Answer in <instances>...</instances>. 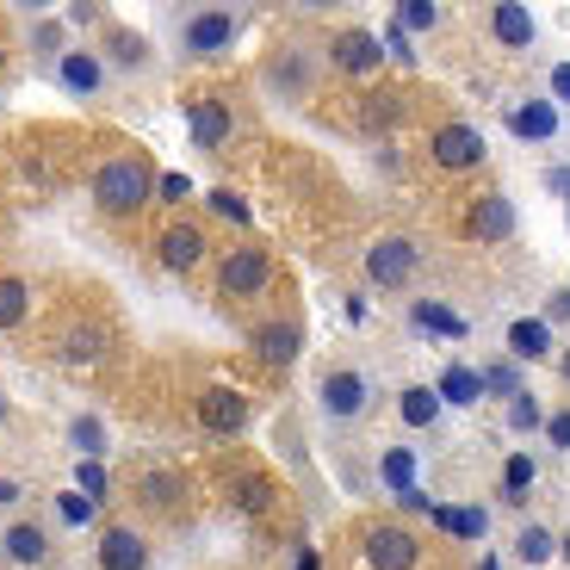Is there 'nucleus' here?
Instances as JSON below:
<instances>
[{
	"mask_svg": "<svg viewBox=\"0 0 570 570\" xmlns=\"http://www.w3.org/2000/svg\"><path fill=\"white\" fill-rule=\"evenodd\" d=\"M509 428H521V434H533V428H546V415H540V403L521 391V397L509 403Z\"/></svg>",
	"mask_w": 570,
	"mask_h": 570,
	"instance_id": "obj_38",
	"label": "nucleus"
},
{
	"mask_svg": "<svg viewBox=\"0 0 570 570\" xmlns=\"http://www.w3.org/2000/svg\"><path fill=\"white\" fill-rule=\"evenodd\" d=\"M434 397L453 403V410H471V403H484V372L465 366V360H453V366H441V379H434Z\"/></svg>",
	"mask_w": 570,
	"mask_h": 570,
	"instance_id": "obj_19",
	"label": "nucleus"
},
{
	"mask_svg": "<svg viewBox=\"0 0 570 570\" xmlns=\"http://www.w3.org/2000/svg\"><path fill=\"white\" fill-rule=\"evenodd\" d=\"M428 156H434V168L465 174V168H484L490 142H484V130H478V125H441V130H434V142H428Z\"/></svg>",
	"mask_w": 570,
	"mask_h": 570,
	"instance_id": "obj_8",
	"label": "nucleus"
},
{
	"mask_svg": "<svg viewBox=\"0 0 570 570\" xmlns=\"http://www.w3.org/2000/svg\"><path fill=\"white\" fill-rule=\"evenodd\" d=\"M379 478L391 484V497H397V490H410L415 484V453H410V446H391V453L379 459Z\"/></svg>",
	"mask_w": 570,
	"mask_h": 570,
	"instance_id": "obj_32",
	"label": "nucleus"
},
{
	"mask_svg": "<svg viewBox=\"0 0 570 570\" xmlns=\"http://www.w3.org/2000/svg\"><path fill=\"white\" fill-rule=\"evenodd\" d=\"M558 372H564V385H570V347H564V360H558Z\"/></svg>",
	"mask_w": 570,
	"mask_h": 570,
	"instance_id": "obj_50",
	"label": "nucleus"
},
{
	"mask_svg": "<svg viewBox=\"0 0 570 570\" xmlns=\"http://www.w3.org/2000/svg\"><path fill=\"white\" fill-rule=\"evenodd\" d=\"M31 50H38V57H57V62H62V26H57V19L31 26Z\"/></svg>",
	"mask_w": 570,
	"mask_h": 570,
	"instance_id": "obj_39",
	"label": "nucleus"
},
{
	"mask_svg": "<svg viewBox=\"0 0 570 570\" xmlns=\"http://www.w3.org/2000/svg\"><path fill=\"white\" fill-rule=\"evenodd\" d=\"M558 558H564V564H570V533H564V546H558Z\"/></svg>",
	"mask_w": 570,
	"mask_h": 570,
	"instance_id": "obj_51",
	"label": "nucleus"
},
{
	"mask_svg": "<svg viewBox=\"0 0 570 570\" xmlns=\"http://www.w3.org/2000/svg\"><path fill=\"white\" fill-rule=\"evenodd\" d=\"M391 19H397L403 31H434V26H441V7H428V0H410V7H397Z\"/></svg>",
	"mask_w": 570,
	"mask_h": 570,
	"instance_id": "obj_36",
	"label": "nucleus"
},
{
	"mask_svg": "<svg viewBox=\"0 0 570 570\" xmlns=\"http://www.w3.org/2000/svg\"><path fill=\"white\" fill-rule=\"evenodd\" d=\"M75 484H81V497H87V502H106V497H112V478H106V465H100V459H81V471H75Z\"/></svg>",
	"mask_w": 570,
	"mask_h": 570,
	"instance_id": "obj_35",
	"label": "nucleus"
},
{
	"mask_svg": "<svg viewBox=\"0 0 570 570\" xmlns=\"http://www.w3.org/2000/svg\"><path fill=\"white\" fill-rule=\"evenodd\" d=\"M360 558H366L372 570H415L422 564V540H415L410 528H397V521H379V528H366V540H360Z\"/></svg>",
	"mask_w": 570,
	"mask_h": 570,
	"instance_id": "obj_5",
	"label": "nucleus"
},
{
	"mask_svg": "<svg viewBox=\"0 0 570 570\" xmlns=\"http://www.w3.org/2000/svg\"><path fill=\"white\" fill-rule=\"evenodd\" d=\"M156 261H161L168 273H193V267L205 261V229H199V224H168V229L156 236Z\"/></svg>",
	"mask_w": 570,
	"mask_h": 570,
	"instance_id": "obj_13",
	"label": "nucleus"
},
{
	"mask_svg": "<svg viewBox=\"0 0 570 570\" xmlns=\"http://www.w3.org/2000/svg\"><path fill=\"white\" fill-rule=\"evenodd\" d=\"M533 478H540V471H533V459L528 453H509V459H502V502H509V509H521V502L533 497Z\"/></svg>",
	"mask_w": 570,
	"mask_h": 570,
	"instance_id": "obj_25",
	"label": "nucleus"
},
{
	"mask_svg": "<svg viewBox=\"0 0 570 570\" xmlns=\"http://www.w3.org/2000/svg\"><path fill=\"white\" fill-rule=\"evenodd\" d=\"M397 415H403L410 428H428L434 415H441V397H434V385H410V391L397 397Z\"/></svg>",
	"mask_w": 570,
	"mask_h": 570,
	"instance_id": "obj_29",
	"label": "nucleus"
},
{
	"mask_svg": "<svg viewBox=\"0 0 570 570\" xmlns=\"http://www.w3.org/2000/svg\"><path fill=\"white\" fill-rule=\"evenodd\" d=\"M385 57H397V62H415V43H410V31L391 19V31H385Z\"/></svg>",
	"mask_w": 570,
	"mask_h": 570,
	"instance_id": "obj_42",
	"label": "nucleus"
},
{
	"mask_svg": "<svg viewBox=\"0 0 570 570\" xmlns=\"http://www.w3.org/2000/svg\"><path fill=\"white\" fill-rule=\"evenodd\" d=\"M298 570H323V564H316V552H311V546L298 552Z\"/></svg>",
	"mask_w": 570,
	"mask_h": 570,
	"instance_id": "obj_49",
	"label": "nucleus"
},
{
	"mask_svg": "<svg viewBox=\"0 0 570 570\" xmlns=\"http://www.w3.org/2000/svg\"><path fill=\"white\" fill-rule=\"evenodd\" d=\"M316 403H323V415H335V422H360V415L372 410V379L354 366H335L316 385Z\"/></svg>",
	"mask_w": 570,
	"mask_h": 570,
	"instance_id": "obj_6",
	"label": "nucleus"
},
{
	"mask_svg": "<svg viewBox=\"0 0 570 570\" xmlns=\"http://www.w3.org/2000/svg\"><path fill=\"white\" fill-rule=\"evenodd\" d=\"M106 62H118V69H149V43L137 31H112L106 38Z\"/></svg>",
	"mask_w": 570,
	"mask_h": 570,
	"instance_id": "obj_31",
	"label": "nucleus"
},
{
	"mask_svg": "<svg viewBox=\"0 0 570 570\" xmlns=\"http://www.w3.org/2000/svg\"><path fill=\"white\" fill-rule=\"evenodd\" d=\"M57 354L69 360V366H94V360L106 354V328H69Z\"/></svg>",
	"mask_w": 570,
	"mask_h": 570,
	"instance_id": "obj_27",
	"label": "nucleus"
},
{
	"mask_svg": "<svg viewBox=\"0 0 570 570\" xmlns=\"http://www.w3.org/2000/svg\"><path fill=\"white\" fill-rule=\"evenodd\" d=\"M514 552H521V564H528V570H540L546 558H558V533L552 528H521V533H514Z\"/></svg>",
	"mask_w": 570,
	"mask_h": 570,
	"instance_id": "obj_28",
	"label": "nucleus"
},
{
	"mask_svg": "<svg viewBox=\"0 0 570 570\" xmlns=\"http://www.w3.org/2000/svg\"><path fill=\"white\" fill-rule=\"evenodd\" d=\"M316 81H323V62H316V50L311 43H279L267 57V69H261V87H267L273 100H285V106H298V100H311L316 94Z\"/></svg>",
	"mask_w": 570,
	"mask_h": 570,
	"instance_id": "obj_2",
	"label": "nucleus"
},
{
	"mask_svg": "<svg viewBox=\"0 0 570 570\" xmlns=\"http://www.w3.org/2000/svg\"><path fill=\"white\" fill-rule=\"evenodd\" d=\"M379 62H385V38H372V31L347 26V31H335V38H328V69H342V75H354V81H366Z\"/></svg>",
	"mask_w": 570,
	"mask_h": 570,
	"instance_id": "obj_9",
	"label": "nucleus"
},
{
	"mask_svg": "<svg viewBox=\"0 0 570 570\" xmlns=\"http://www.w3.org/2000/svg\"><path fill=\"white\" fill-rule=\"evenodd\" d=\"M142 502H149V509H180V478L149 471V478H142Z\"/></svg>",
	"mask_w": 570,
	"mask_h": 570,
	"instance_id": "obj_34",
	"label": "nucleus"
},
{
	"mask_svg": "<svg viewBox=\"0 0 570 570\" xmlns=\"http://www.w3.org/2000/svg\"><path fill=\"white\" fill-rule=\"evenodd\" d=\"M546 186H552L558 199H570V168H552V174H546Z\"/></svg>",
	"mask_w": 570,
	"mask_h": 570,
	"instance_id": "obj_47",
	"label": "nucleus"
},
{
	"mask_svg": "<svg viewBox=\"0 0 570 570\" xmlns=\"http://www.w3.org/2000/svg\"><path fill=\"white\" fill-rule=\"evenodd\" d=\"M514 229H521V212H514L509 193H484V199L465 212V236H471V243H509Z\"/></svg>",
	"mask_w": 570,
	"mask_h": 570,
	"instance_id": "obj_10",
	"label": "nucleus"
},
{
	"mask_svg": "<svg viewBox=\"0 0 570 570\" xmlns=\"http://www.w3.org/2000/svg\"><path fill=\"white\" fill-rule=\"evenodd\" d=\"M205 199H212L217 217H229V224H243V229H248V205L236 199V193H224V186H217V193H205Z\"/></svg>",
	"mask_w": 570,
	"mask_h": 570,
	"instance_id": "obj_40",
	"label": "nucleus"
},
{
	"mask_svg": "<svg viewBox=\"0 0 570 570\" xmlns=\"http://www.w3.org/2000/svg\"><path fill=\"white\" fill-rule=\"evenodd\" d=\"M546 441L558 446V453H570V410H558V415H546Z\"/></svg>",
	"mask_w": 570,
	"mask_h": 570,
	"instance_id": "obj_43",
	"label": "nucleus"
},
{
	"mask_svg": "<svg viewBox=\"0 0 570 570\" xmlns=\"http://www.w3.org/2000/svg\"><path fill=\"white\" fill-rule=\"evenodd\" d=\"M13 502H19V484L13 478H0V509H13Z\"/></svg>",
	"mask_w": 570,
	"mask_h": 570,
	"instance_id": "obj_48",
	"label": "nucleus"
},
{
	"mask_svg": "<svg viewBox=\"0 0 570 570\" xmlns=\"http://www.w3.org/2000/svg\"><path fill=\"white\" fill-rule=\"evenodd\" d=\"M69 446H75L81 459H100V465H106V446H112V434H106V422H100L94 410H81V415L69 422Z\"/></svg>",
	"mask_w": 570,
	"mask_h": 570,
	"instance_id": "obj_24",
	"label": "nucleus"
},
{
	"mask_svg": "<svg viewBox=\"0 0 570 570\" xmlns=\"http://www.w3.org/2000/svg\"><path fill=\"white\" fill-rule=\"evenodd\" d=\"M57 514L69 521V528H87V521H94V502H87L81 490H62V497H57Z\"/></svg>",
	"mask_w": 570,
	"mask_h": 570,
	"instance_id": "obj_37",
	"label": "nucleus"
},
{
	"mask_svg": "<svg viewBox=\"0 0 570 570\" xmlns=\"http://www.w3.org/2000/svg\"><path fill=\"white\" fill-rule=\"evenodd\" d=\"M156 199H168V205L193 199V180H186V174H156Z\"/></svg>",
	"mask_w": 570,
	"mask_h": 570,
	"instance_id": "obj_41",
	"label": "nucleus"
},
{
	"mask_svg": "<svg viewBox=\"0 0 570 570\" xmlns=\"http://www.w3.org/2000/svg\"><path fill=\"white\" fill-rule=\"evenodd\" d=\"M229 502H236L243 514H267L273 509V484H267V478H236V497H229Z\"/></svg>",
	"mask_w": 570,
	"mask_h": 570,
	"instance_id": "obj_33",
	"label": "nucleus"
},
{
	"mask_svg": "<svg viewBox=\"0 0 570 570\" xmlns=\"http://www.w3.org/2000/svg\"><path fill=\"white\" fill-rule=\"evenodd\" d=\"M397 509H434V502H428V497H422V490H415V484H410V490H397Z\"/></svg>",
	"mask_w": 570,
	"mask_h": 570,
	"instance_id": "obj_46",
	"label": "nucleus"
},
{
	"mask_svg": "<svg viewBox=\"0 0 570 570\" xmlns=\"http://www.w3.org/2000/svg\"><path fill=\"white\" fill-rule=\"evenodd\" d=\"M415 267H422V248H415L410 236H379V243L366 248V279L379 285V292H397V285H410Z\"/></svg>",
	"mask_w": 570,
	"mask_h": 570,
	"instance_id": "obj_4",
	"label": "nucleus"
},
{
	"mask_svg": "<svg viewBox=\"0 0 570 570\" xmlns=\"http://www.w3.org/2000/svg\"><path fill=\"white\" fill-rule=\"evenodd\" d=\"M478 372H484V397H521V391H528V385H521V366H514V360H490V366H478Z\"/></svg>",
	"mask_w": 570,
	"mask_h": 570,
	"instance_id": "obj_30",
	"label": "nucleus"
},
{
	"mask_svg": "<svg viewBox=\"0 0 570 570\" xmlns=\"http://www.w3.org/2000/svg\"><path fill=\"white\" fill-rule=\"evenodd\" d=\"M478 570H502V564H497V558H484V564H478Z\"/></svg>",
	"mask_w": 570,
	"mask_h": 570,
	"instance_id": "obj_52",
	"label": "nucleus"
},
{
	"mask_svg": "<svg viewBox=\"0 0 570 570\" xmlns=\"http://www.w3.org/2000/svg\"><path fill=\"white\" fill-rule=\"evenodd\" d=\"M552 106H570V62L552 69Z\"/></svg>",
	"mask_w": 570,
	"mask_h": 570,
	"instance_id": "obj_44",
	"label": "nucleus"
},
{
	"mask_svg": "<svg viewBox=\"0 0 570 570\" xmlns=\"http://www.w3.org/2000/svg\"><path fill=\"white\" fill-rule=\"evenodd\" d=\"M31 311V285L19 273H0V328H19Z\"/></svg>",
	"mask_w": 570,
	"mask_h": 570,
	"instance_id": "obj_26",
	"label": "nucleus"
},
{
	"mask_svg": "<svg viewBox=\"0 0 570 570\" xmlns=\"http://www.w3.org/2000/svg\"><path fill=\"white\" fill-rule=\"evenodd\" d=\"M57 81L69 87L75 100H94V94L106 87V57H94V50H62Z\"/></svg>",
	"mask_w": 570,
	"mask_h": 570,
	"instance_id": "obj_15",
	"label": "nucleus"
},
{
	"mask_svg": "<svg viewBox=\"0 0 570 570\" xmlns=\"http://www.w3.org/2000/svg\"><path fill=\"white\" fill-rule=\"evenodd\" d=\"M509 130H514L521 142H552V137H558V106H552V100L509 106Z\"/></svg>",
	"mask_w": 570,
	"mask_h": 570,
	"instance_id": "obj_20",
	"label": "nucleus"
},
{
	"mask_svg": "<svg viewBox=\"0 0 570 570\" xmlns=\"http://www.w3.org/2000/svg\"><path fill=\"white\" fill-rule=\"evenodd\" d=\"M236 26H243V19L224 13V7H199V13H186V26H180V50L186 57H224L229 43H236Z\"/></svg>",
	"mask_w": 570,
	"mask_h": 570,
	"instance_id": "obj_7",
	"label": "nucleus"
},
{
	"mask_svg": "<svg viewBox=\"0 0 570 570\" xmlns=\"http://www.w3.org/2000/svg\"><path fill=\"white\" fill-rule=\"evenodd\" d=\"M149 199H156V168L142 156L100 161V174H94V205H100L106 217H137Z\"/></svg>",
	"mask_w": 570,
	"mask_h": 570,
	"instance_id": "obj_1",
	"label": "nucleus"
},
{
	"mask_svg": "<svg viewBox=\"0 0 570 570\" xmlns=\"http://www.w3.org/2000/svg\"><path fill=\"white\" fill-rule=\"evenodd\" d=\"M428 521H434L441 533H453V540H484V533H490V514L484 509H453V502H434Z\"/></svg>",
	"mask_w": 570,
	"mask_h": 570,
	"instance_id": "obj_22",
	"label": "nucleus"
},
{
	"mask_svg": "<svg viewBox=\"0 0 570 570\" xmlns=\"http://www.w3.org/2000/svg\"><path fill=\"white\" fill-rule=\"evenodd\" d=\"M0 558H7V564H26V570H38L43 558H50V533H43L38 521H13V528L0 533Z\"/></svg>",
	"mask_w": 570,
	"mask_h": 570,
	"instance_id": "obj_18",
	"label": "nucleus"
},
{
	"mask_svg": "<svg viewBox=\"0 0 570 570\" xmlns=\"http://www.w3.org/2000/svg\"><path fill=\"white\" fill-rule=\"evenodd\" d=\"M0 422H7V397H0Z\"/></svg>",
	"mask_w": 570,
	"mask_h": 570,
	"instance_id": "obj_53",
	"label": "nucleus"
},
{
	"mask_svg": "<svg viewBox=\"0 0 570 570\" xmlns=\"http://www.w3.org/2000/svg\"><path fill=\"white\" fill-rule=\"evenodd\" d=\"M267 285H273V255L261 243H236L217 261V292H224V298L243 304V298H261Z\"/></svg>",
	"mask_w": 570,
	"mask_h": 570,
	"instance_id": "obj_3",
	"label": "nucleus"
},
{
	"mask_svg": "<svg viewBox=\"0 0 570 570\" xmlns=\"http://www.w3.org/2000/svg\"><path fill=\"white\" fill-rule=\"evenodd\" d=\"M509 360H514V366L552 360V323H546V316H514V323H509Z\"/></svg>",
	"mask_w": 570,
	"mask_h": 570,
	"instance_id": "obj_17",
	"label": "nucleus"
},
{
	"mask_svg": "<svg viewBox=\"0 0 570 570\" xmlns=\"http://www.w3.org/2000/svg\"><path fill=\"white\" fill-rule=\"evenodd\" d=\"M199 428H205V434H217V441L243 434V428H248V397H243V391H229V385L199 391Z\"/></svg>",
	"mask_w": 570,
	"mask_h": 570,
	"instance_id": "obj_11",
	"label": "nucleus"
},
{
	"mask_svg": "<svg viewBox=\"0 0 570 570\" xmlns=\"http://www.w3.org/2000/svg\"><path fill=\"white\" fill-rule=\"evenodd\" d=\"M229 130H236V118H229L224 100H199L193 112H186V137H193V149H224Z\"/></svg>",
	"mask_w": 570,
	"mask_h": 570,
	"instance_id": "obj_16",
	"label": "nucleus"
},
{
	"mask_svg": "<svg viewBox=\"0 0 570 570\" xmlns=\"http://www.w3.org/2000/svg\"><path fill=\"white\" fill-rule=\"evenodd\" d=\"M558 316H570V285H558L552 304H546V323H558Z\"/></svg>",
	"mask_w": 570,
	"mask_h": 570,
	"instance_id": "obj_45",
	"label": "nucleus"
},
{
	"mask_svg": "<svg viewBox=\"0 0 570 570\" xmlns=\"http://www.w3.org/2000/svg\"><path fill=\"white\" fill-rule=\"evenodd\" d=\"M410 323L415 328H428V335H446V342H465V335H471V323H465V316H459V311H446V304H415V311H410Z\"/></svg>",
	"mask_w": 570,
	"mask_h": 570,
	"instance_id": "obj_23",
	"label": "nucleus"
},
{
	"mask_svg": "<svg viewBox=\"0 0 570 570\" xmlns=\"http://www.w3.org/2000/svg\"><path fill=\"white\" fill-rule=\"evenodd\" d=\"M94 558H100V570H149V540L137 528H106Z\"/></svg>",
	"mask_w": 570,
	"mask_h": 570,
	"instance_id": "obj_14",
	"label": "nucleus"
},
{
	"mask_svg": "<svg viewBox=\"0 0 570 570\" xmlns=\"http://www.w3.org/2000/svg\"><path fill=\"white\" fill-rule=\"evenodd\" d=\"M490 38L502 43V50H533V13L528 7H490Z\"/></svg>",
	"mask_w": 570,
	"mask_h": 570,
	"instance_id": "obj_21",
	"label": "nucleus"
},
{
	"mask_svg": "<svg viewBox=\"0 0 570 570\" xmlns=\"http://www.w3.org/2000/svg\"><path fill=\"white\" fill-rule=\"evenodd\" d=\"M248 347H255V360H261V366H273V372H279V366H292V360L304 354V328L292 323V316H279V323H261L255 335H248Z\"/></svg>",
	"mask_w": 570,
	"mask_h": 570,
	"instance_id": "obj_12",
	"label": "nucleus"
}]
</instances>
